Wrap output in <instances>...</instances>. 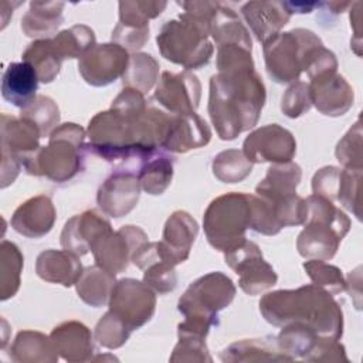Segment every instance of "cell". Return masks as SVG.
Returning a JSON list of instances; mask_svg holds the SVG:
<instances>
[{
    "mask_svg": "<svg viewBox=\"0 0 363 363\" xmlns=\"http://www.w3.org/2000/svg\"><path fill=\"white\" fill-rule=\"evenodd\" d=\"M265 104V86L252 68L221 71L210 79L208 113L223 140L254 128Z\"/></svg>",
    "mask_w": 363,
    "mask_h": 363,
    "instance_id": "1",
    "label": "cell"
},
{
    "mask_svg": "<svg viewBox=\"0 0 363 363\" xmlns=\"http://www.w3.org/2000/svg\"><path fill=\"white\" fill-rule=\"evenodd\" d=\"M259 312L274 326L302 323L322 337L342 336L343 318L339 303L315 284L265 294L259 301Z\"/></svg>",
    "mask_w": 363,
    "mask_h": 363,
    "instance_id": "2",
    "label": "cell"
},
{
    "mask_svg": "<svg viewBox=\"0 0 363 363\" xmlns=\"http://www.w3.org/2000/svg\"><path fill=\"white\" fill-rule=\"evenodd\" d=\"M218 1H179L184 13L176 20L166 21L156 43L160 54L177 65L197 69L207 65L213 57L214 47L208 40L210 20Z\"/></svg>",
    "mask_w": 363,
    "mask_h": 363,
    "instance_id": "3",
    "label": "cell"
},
{
    "mask_svg": "<svg viewBox=\"0 0 363 363\" xmlns=\"http://www.w3.org/2000/svg\"><path fill=\"white\" fill-rule=\"evenodd\" d=\"M85 130L77 123H62L50 133L47 146H40L23 160L28 174L44 176L54 183H65L85 169Z\"/></svg>",
    "mask_w": 363,
    "mask_h": 363,
    "instance_id": "4",
    "label": "cell"
},
{
    "mask_svg": "<svg viewBox=\"0 0 363 363\" xmlns=\"http://www.w3.org/2000/svg\"><path fill=\"white\" fill-rule=\"evenodd\" d=\"M305 228L296 240L298 252L308 259H330L350 227V220L330 200L312 194L305 199Z\"/></svg>",
    "mask_w": 363,
    "mask_h": 363,
    "instance_id": "5",
    "label": "cell"
},
{
    "mask_svg": "<svg viewBox=\"0 0 363 363\" xmlns=\"http://www.w3.org/2000/svg\"><path fill=\"white\" fill-rule=\"evenodd\" d=\"M251 224V194L227 193L214 199L203 218L207 241L218 251H227L245 240Z\"/></svg>",
    "mask_w": 363,
    "mask_h": 363,
    "instance_id": "6",
    "label": "cell"
},
{
    "mask_svg": "<svg viewBox=\"0 0 363 363\" xmlns=\"http://www.w3.org/2000/svg\"><path fill=\"white\" fill-rule=\"evenodd\" d=\"M323 45L311 30L294 28L279 33L264 43V58L268 75L278 84L291 82L305 71L313 50Z\"/></svg>",
    "mask_w": 363,
    "mask_h": 363,
    "instance_id": "7",
    "label": "cell"
},
{
    "mask_svg": "<svg viewBox=\"0 0 363 363\" xmlns=\"http://www.w3.org/2000/svg\"><path fill=\"white\" fill-rule=\"evenodd\" d=\"M235 295L233 281L223 272H210L189 285L180 296L177 309L184 316L207 320L213 326L218 323L217 313L228 306Z\"/></svg>",
    "mask_w": 363,
    "mask_h": 363,
    "instance_id": "8",
    "label": "cell"
},
{
    "mask_svg": "<svg viewBox=\"0 0 363 363\" xmlns=\"http://www.w3.org/2000/svg\"><path fill=\"white\" fill-rule=\"evenodd\" d=\"M1 189L11 184L20 169L23 160L34 153L40 145V129L26 118H14L1 113Z\"/></svg>",
    "mask_w": 363,
    "mask_h": 363,
    "instance_id": "9",
    "label": "cell"
},
{
    "mask_svg": "<svg viewBox=\"0 0 363 363\" xmlns=\"http://www.w3.org/2000/svg\"><path fill=\"white\" fill-rule=\"evenodd\" d=\"M224 259L235 271L240 288L248 295H258L277 284V272L262 258L259 247L247 238L224 251Z\"/></svg>",
    "mask_w": 363,
    "mask_h": 363,
    "instance_id": "10",
    "label": "cell"
},
{
    "mask_svg": "<svg viewBox=\"0 0 363 363\" xmlns=\"http://www.w3.org/2000/svg\"><path fill=\"white\" fill-rule=\"evenodd\" d=\"M108 303L109 311L135 330L152 319L156 296L147 284L123 278L115 282Z\"/></svg>",
    "mask_w": 363,
    "mask_h": 363,
    "instance_id": "11",
    "label": "cell"
},
{
    "mask_svg": "<svg viewBox=\"0 0 363 363\" xmlns=\"http://www.w3.org/2000/svg\"><path fill=\"white\" fill-rule=\"evenodd\" d=\"M242 152L251 163H285L295 156L296 142L288 129L269 123L255 129L245 138Z\"/></svg>",
    "mask_w": 363,
    "mask_h": 363,
    "instance_id": "12",
    "label": "cell"
},
{
    "mask_svg": "<svg viewBox=\"0 0 363 363\" xmlns=\"http://www.w3.org/2000/svg\"><path fill=\"white\" fill-rule=\"evenodd\" d=\"M146 241L147 235L140 227L123 225L99 238L91 251L96 265L112 274H119L128 268L136 248Z\"/></svg>",
    "mask_w": 363,
    "mask_h": 363,
    "instance_id": "13",
    "label": "cell"
},
{
    "mask_svg": "<svg viewBox=\"0 0 363 363\" xmlns=\"http://www.w3.org/2000/svg\"><path fill=\"white\" fill-rule=\"evenodd\" d=\"M129 54L116 43L96 44L78 61V71L94 86H105L122 77L129 64Z\"/></svg>",
    "mask_w": 363,
    "mask_h": 363,
    "instance_id": "14",
    "label": "cell"
},
{
    "mask_svg": "<svg viewBox=\"0 0 363 363\" xmlns=\"http://www.w3.org/2000/svg\"><path fill=\"white\" fill-rule=\"evenodd\" d=\"M201 96L199 78L189 72L164 71L155 91L156 101L170 113H196Z\"/></svg>",
    "mask_w": 363,
    "mask_h": 363,
    "instance_id": "15",
    "label": "cell"
},
{
    "mask_svg": "<svg viewBox=\"0 0 363 363\" xmlns=\"http://www.w3.org/2000/svg\"><path fill=\"white\" fill-rule=\"evenodd\" d=\"M140 189L138 174L129 170H116L101 184L96 194L98 206L106 216L123 217L138 204Z\"/></svg>",
    "mask_w": 363,
    "mask_h": 363,
    "instance_id": "16",
    "label": "cell"
},
{
    "mask_svg": "<svg viewBox=\"0 0 363 363\" xmlns=\"http://www.w3.org/2000/svg\"><path fill=\"white\" fill-rule=\"evenodd\" d=\"M211 130L206 121L197 113H170L160 149L173 153H186L191 149L206 146L210 142Z\"/></svg>",
    "mask_w": 363,
    "mask_h": 363,
    "instance_id": "17",
    "label": "cell"
},
{
    "mask_svg": "<svg viewBox=\"0 0 363 363\" xmlns=\"http://www.w3.org/2000/svg\"><path fill=\"white\" fill-rule=\"evenodd\" d=\"M197 233V221L187 211H174L164 224L163 240L157 241L160 258L172 267L186 261Z\"/></svg>",
    "mask_w": 363,
    "mask_h": 363,
    "instance_id": "18",
    "label": "cell"
},
{
    "mask_svg": "<svg viewBox=\"0 0 363 363\" xmlns=\"http://www.w3.org/2000/svg\"><path fill=\"white\" fill-rule=\"evenodd\" d=\"M309 95L316 109L328 116L345 115L353 104V89L336 71L311 78Z\"/></svg>",
    "mask_w": 363,
    "mask_h": 363,
    "instance_id": "19",
    "label": "cell"
},
{
    "mask_svg": "<svg viewBox=\"0 0 363 363\" xmlns=\"http://www.w3.org/2000/svg\"><path fill=\"white\" fill-rule=\"evenodd\" d=\"M112 231L111 223L96 210H86L71 217L61 233L64 250L81 257L85 255L105 234Z\"/></svg>",
    "mask_w": 363,
    "mask_h": 363,
    "instance_id": "20",
    "label": "cell"
},
{
    "mask_svg": "<svg viewBox=\"0 0 363 363\" xmlns=\"http://www.w3.org/2000/svg\"><path fill=\"white\" fill-rule=\"evenodd\" d=\"M57 211L51 197L34 196L21 203L11 217V227L27 238H40L48 234L55 223Z\"/></svg>",
    "mask_w": 363,
    "mask_h": 363,
    "instance_id": "21",
    "label": "cell"
},
{
    "mask_svg": "<svg viewBox=\"0 0 363 363\" xmlns=\"http://www.w3.org/2000/svg\"><path fill=\"white\" fill-rule=\"evenodd\" d=\"M241 14L262 44L279 34L291 17L284 1H248L241 7Z\"/></svg>",
    "mask_w": 363,
    "mask_h": 363,
    "instance_id": "22",
    "label": "cell"
},
{
    "mask_svg": "<svg viewBox=\"0 0 363 363\" xmlns=\"http://www.w3.org/2000/svg\"><path fill=\"white\" fill-rule=\"evenodd\" d=\"M50 339L57 353L67 362H86L92 359L94 342L91 330L81 322L69 320L55 326Z\"/></svg>",
    "mask_w": 363,
    "mask_h": 363,
    "instance_id": "23",
    "label": "cell"
},
{
    "mask_svg": "<svg viewBox=\"0 0 363 363\" xmlns=\"http://www.w3.org/2000/svg\"><path fill=\"white\" fill-rule=\"evenodd\" d=\"M82 271L79 257L67 250H45L35 261V272L41 279L64 286L75 285Z\"/></svg>",
    "mask_w": 363,
    "mask_h": 363,
    "instance_id": "24",
    "label": "cell"
},
{
    "mask_svg": "<svg viewBox=\"0 0 363 363\" xmlns=\"http://www.w3.org/2000/svg\"><path fill=\"white\" fill-rule=\"evenodd\" d=\"M38 81L35 69L28 62H11L1 78V96L11 105L24 109L35 99Z\"/></svg>",
    "mask_w": 363,
    "mask_h": 363,
    "instance_id": "25",
    "label": "cell"
},
{
    "mask_svg": "<svg viewBox=\"0 0 363 363\" xmlns=\"http://www.w3.org/2000/svg\"><path fill=\"white\" fill-rule=\"evenodd\" d=\"M61 1H31L28 11L21 18V30L27 37L44 40L54 34L62 23Z\"/></svg>",
    "mask_w": 363,
    "mask_h": 363,
    "instance_id": "26",
    "label": "cell"
},
{
    "mask_svg": "<svg viewBox=\"0 0 363 363\" xmlns=\"http://www.w3.org/2000/svg\"><path fill=\"white\" fill-rule=\"evenodd\" d=\"M301 167L295 162L272 163L265 177L257 184L255 193L259 197L277 200L296 193V187L301 182Z\"/></svg>",
    "mask_w": 363,
    "mask_h": 363,
    "instance_id": "27",
    "label": "cell"
},
{
    "mask_svg": "<svg viewBox=\"0 0 363 363\" xmlns=\"http://www.w3.org/2000/svg\"><path fill=\"white\" fill-rule=\"evenodd\" d=\"M10 357L20 363L57 362L58 353L50 336L35 330H21L10 347Z\"/></svg>",
    "mask_w": 363,
    "mask_h": 363,
    "instance_id": "28",
    "label": "cell"
},
{
    "mask_svg": "<svg viewBox=\"0 0 363 363\" xmlns=\"http://www.w3.org/2000/svg\"><path fill=\"white\" fill-rule=\"evenodd\" d=\"M210 35L214 38L217 47L225 44H238L252 50L248 30L244 27L237 13L233 9L223 6L221 3L211 16Z\"/></svg>",
    "mask_w": 363,
    "mask_h": 363,
    "instance_id": "29",
    "label": "cell"
},
{
    "mask_svg": "<svg viewBox=\"0 0 363 363\" xmlns=\"http://www.w3.org/2000/svg\"><path fill=\"white\" fill-rule=\"evenodd\" d=\"M223 362H254V360H291L278 346L277 337L244 339L225 347L220 354Z\"/></svg>",
    "mask_w": 363,
    "mask_h": 363,
    "instance_id": "30",
    "label": "cell"
},
{
    "mask_svg": "<svg viewBox=\"0 0 363 363\" xmlns=\"http://www.w3.org/2000/svg\"><path fill=\"white\" fill-rule=\"evenodd\" d=\"M115 282V274L95 264L82 271L75 286L78 296L85 303L99 308L109 302Z\"/></svg>",
    "mask_w": 363,
    "mask_h": 363,
    "instance_id": "31",
    "label": "cell"
},
{
    "mask_svg": "<svg viewBox=\"0 0 363 363\" xmlns=\"http://www.w3.org/2000/svg\"><path fill=\"white\" fill-rule=\"evenodd\" d=\"M23 61L28 62L37 72L38 79L48 84L60 74L62 58L57 52L52 40H35L23 52Z\"/></svg>",
    "mask_w": 363,
    "mask_h": 363,
    "instance_id": "32",
    "label": "cell"
},
{
    "mask_svg": "<svg viewBox=\"0 0 363 363\" xmlns=\"http://www.w3.org/2000/svg\"><path fill=\"white\" fill-rule=\"evenodd\" d=\"M173 177V157L157 150L150 157L145 159L138 179L140 187L149 194H162L172 183Z\"/></svg>",
    "mask_w": 363,
    "mask_h": 363,
    "instance_id": "33",
    "label": "cell"
},
{
    "mask_svg": "<svg viewBox=\"0 0 363 363\" xmlns=\"http://www.w3.org/2000/svg\"><path fill=\"white\" fill-rule=\"evenodd\" d=\"M23 254L20 248L7 240L0 245V299L7 301L14 296L20 288V275L23 271Z\"/></svg>",
    "mask_w": 363,
    "mask_h": 363,
    "instance_id": "34",
    "label": "cell"
},
{
    "mask_svg": "<svg viewBox=\"0 0 363 363\" xmlns=\"http://www.w3.org/2000/svg\"><path fill=\"white\" fill-rule=\"evenodd\" d=\"M319 336L313 329L302 323H288L282 326L281 333L277 337L278 346L284 354L291 360L295 357H305L311 353L315 345L319 342Z\"/></svg>",
    "mask_w": 363,
    "mask_h": 363,
    "instance_id": "35",
    "label": "cell"
},
{
    "mask_svg": "<svg viewBox=\"0 0 363 363\" xmlns=\"http://www.w3.org/2000/svg\"><path fill=\"white\" fill-rule=\"evenodd\" d=\"M51 40L62 60L81 58L96 45L94 31L84 24H75L67 30H62Z\"/></svg>",
    "mask_w": 363,
    "mask_h": 363,
    "instance_id": "36",
    "label": "cell"
},
{
    "mask_svg": "<svg viewBox=\"0 0 363 363\" xmlns=\"http://www.w3.org/2000/svg\"><path fill=\"white\" fill-rule=\"evenodd\" d=\"M159 77V64L145 52H136L129 57V64L122 75V82L128 88H133L142 94L152 89Z\"/></svg>",
    "mask_w": 363,
    "mask_h": 363,
    "instance_id": "37",
    "label": "cell"
},
{
    "mask_svg": "<svg viewBox=\"0 0 363 363\" xmlns=\"http://www.w3.org/2000/svg\"><path fill=\"white\" fill-rule=\"evenodd\" d=\"M214 176L223 183H240L252 170V163L242 150L228 149L220 152L211 164Z\"/></svg>",
    "mask_w": 363,
    "mask_h": 363,
    "instance_id": "38",
    "label": "cell"
},
{
    "mask_svg": "<svg viewBox=\"0 0 363 363\" xmlns=\"http://www.w3.org/2000/svg\"><path fill=\"white\" fill-rule=\"evenodd\" d=\"M21 118L31 121L41 132V136H47L52 132L60 122V111L57 104L44 95H37L35 99L21 109Z\"/></svg>",
    "mask_w": 363,
    "mask_h": 363,
    "instance_id": "39",
    "label": "cell"
},
{
    "mask_svg": "<svg viewBox=\"0 0 363 363\" xmlns=\"http://www.w3.org/2000/svg\"><path fill=\"white\" fill-rule=\"evenodd\" d=\"M303 269L315 285L328 291L330 295H337L346 289L342 271L335 265L326 264L322 259H308L303 262Z\"/></svg>",
    "mask_w": 363,
    "mask_h": 363,
    "instance_id": "40",
    "label": "cell"
},
{
    "mask_svg": "<svg viewBox=\"0 0 363 363\" xmlns=\"http://www.w3.org/2000/svg\"><path fill=\"white\" fill-rule=\"evenodd\" d=\"M166 6V1H121L119 24L149 27V20L157 17Z\"/></svg>",
    "mask_w": 363,
    "mask_h": 363,
    "instance_id": "41",
    "label": "cell"
},
{
    "mask_svg": "<svg viewBox=\"0 0 363 363\" xmlns=\"http://www.w3.org/2000/svg\"><path fill=\"white\" fill-rule=\"evenodd\" d=\"M132 329L116 315L108 311L96 323L95 340L108 349L121 347L130 336Z\"/></svg>",
    "mask_w": 363,
    "mask_h": 363,
    "instance_id": "42",
    "label": "cell"
},
{
    "mask_svg": "<svg viewBox=\"0 0 363 363\" xmlns=\"http://www.w3.org/2000/svg\"><path fill=\"white\" fill-rule=\"evenodd\" d=\"M311 105L312 102L309 95V85L306 82L298 81L292 84L282 95L281 111L288 118H298L308 112Z\"/></svg>",
    "mask_w": 363,
    "mask_h": 363,
    "instance_id": "43",
    "label": "cell"
},
{
    "mask_svg": "<svg viewBox=\"0 0 363 363\" xmlns=\"http://www.w3.org/2000/svg\"><path fill=\"white\" fill-rule=\"evenodd\" d=\"M206 337L200 336H179V343L176 345L173 354L170 356L172 362H211V356L208 354Z\"/></svg>",
    "mask_w": 363,
    "mask_h": 363,
    "instance_id": "44",
    "label": "cell"
},
{
    "mask_svg": "<svg viewBox=\"0 0 363 363\" xmlns=\"http://www.w3.org/2000/svg\"><path fill=\"white\" fill-rule=\"evenodd\" d=\"M143 282L160 295L172 292L177 285V275L174 267L167 262H155L145 269Z\"/></svg>",
    "mask_w": 363,
    "mask_h": 363,
    "instance_id": "45",
    "label": "cell"
},
{
    "mask_svg": "<svg viewBox=\"0 0 363 363\" xmlns=\"http://www.w3.org/2000/svg\"><path fill=\"white\" fill-rule=\"evenodd\" d=\"M362 135L360 122L354 123V128H350L349 132L343 136V139L336 146V157L337 160L350 169H362V152L360 146L353 145L356 138Z\"/></svg>",
    "mask_w": 363,
    "mask_h": 363,
    "instance_id": "46",
    "label": "cell"
},
{
    "mask_svg": "<svg viewBox=\"0 0 363 363\" xmlns=\"http://www.w3.org/2000/svg\"><path fill=\"white\" fill-rule=\"evenodd\" d=\"M112 40L125 50L136 51L149 40V27H132L118 23L112 31Z\"/></svg>",
    "mask_w": 363,
    "mask_h": 363,
    "instance_id": "47",
    "label": "cell"
}]
</instances>
